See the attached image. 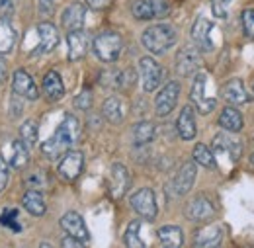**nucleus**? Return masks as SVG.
Returning a JSON list of instances; mask_svg holds the SVG:
<instances>
[{"mask_svg":"<svg viewBox=\"0 0 254 248\" xmlns=\"http://www.w3.org/2000/svg\"><path fill=\"white\" fill-rule=\"evenodd\" d=\"M74 106L78 110H90V106H92V94L88 92V90L80 92L76 96V100H74Z\"/></svg>","mask_w":254,"mask_h":248,"instance_id":"39","label":"nucleus"},{"mask_svg":"<svg viewBox=\"0 0 254 248\" xmlns=\"http://www.w3.org/2000/svg\"><path fill=\"white\" fill-rule=\"evenodd\" d=\"M43 92L47 94V98L51 102H57L64 96V84L59 76L57 70H49L43 78Z\"/></svg>","mask_w":254,"mask_h":248,"instance_id":"26","label":"nucleus"},{"mask_svg":"<svg viewBox=\"0 0 254 248\" xmlns=\"http://www.w3.org/2000/svg\"><path fill=\"white\" fill-rule=\"evenodd\" d=\"M139 229H141V221H131L127 225L126 235H124L127 248H145V243H143V239L139 235Z\"/></svg>","mask_w":254,"mask_h":248,"instance_id":"33","label":"nucleus"},{"mask_svg":"<svg viewBox=\"0 0 254 248\" xmlns=\"http://www.w3.org/2000/svg\"><path fill=\"white\" fill-rule=\"evenodd\" d=\"M139 72H141V82H143V90L145 92H155L162 82V66L155 61L153 57H143L139 61Z\"/></svg>","mask_w":254,"mask_h":248,"instance_id":"5","label":"nucleus"},{"mask_svg":"<svg viewBox=\"0 0 254 248\" xmlns=\"http://www.w3.org/2000/svg\"><path fill=\"white\" fill-rule=\"evenodd\" d=\"M205 86H207V74H205V72H199V74L193 78L191 94H190L191 102L195 104V108H197L199 114H209V112L215 108V104H217L215 98L205 96Z\"/></svg>","mask_w":254,"mask_h":248,"instance_id":"7","label":"nucleus"},{"mask_svg":"<svg viewBox=\"0 0 254 248\" xmlns=\"http://www.w3.org/2000/svg\"><path fill=\"white\" fill-rule=\"evenodd\" d=\"M159 241L162 248H182V245H184L182 229L176 225L162 227V229H159Z\"/></svg>","mask_w":254,"mask_h":248,"instance_id":"27","label":"nucleus"},{"mask_svg":"<svg viewBox=\"0 0 254 248\" xmlns=\"http://www.w3.org/2000/svg\"><path fill=\"white\" fill-rule=\"evenodd\" d=\"M213 215H215V207H213L211 199L205 197V195H195L186 205V219L191 221V223L209 221Z\"/></svg>","mask_w":254,"mask_h":248,"instance_id":"10","label":"nucleus"},{"mask_svg":"<svg viewBox=\"0 0 254 248\" xmlns=\"http://www.w3.org/2000/svg\"><path fill=\"white\" fill-rule=\"evenodd\" d=\"M61 248H84V243L82 241H78V239H74V237H64L63 243H61Z\"/></svg>","mask_w":254,"mask_h":248,"instance_id":"41","label":"nucleus"},{"mask_svg":"<svg viewBox=\"0 0 254 248\" xmlns=\"http://www.w3.org/2000/svg\"><path fill=\"white\" fill-rule=\"evenodd\" d=\"M195 176H197V168L193 162H184L180 166V170L176 172L174 180H172V189L176 195H186L191 189L193 182H195Z\"/></svg>","mask_w":254,"mask_h":248,"instance_id":"16","label":"nucleus"},{"mask_svg":"<svg viewBox=\"0 0 254 248\" xmlns=\"http://www.w3.org/2000/svg\"><path fill=\"white\" fill-rule=\"evenodd\" d=\"M26 184H28L30 189L41 191V189H45V187L49 186V178H47V174H45L43 170H35V172H32V174L26 178Z\"/></svg>","mask_w":254,"mask_h":248,"instance_id":"35","label":"nucleus"},{"mask_svg":"<svg viewBox=\"0 0 254 248\" xmlns=\"http://www.w3.org/2000/svg\"><path fill=\"white\" fill-rule=\"evenodd\" d=\"M114 0H86V4L92 8V10H108L112 6Z\"/></svg>","mask_w":254,"mask_h":248,"instance_id":"42","label":"nucleus"},{"mask_svg":"<svg viewBox=\"0 0 254 248\" xmlns=\"http://www.w3.org/2000/svg\"><path fill=\"white\" fill-rule=\"evenodd\" d=\"M39 248H53L51 245H47V243H43V245H39Z\"/></svg>","mask_w":254,"mask_h":248,"instance_id":"46","label":"nucleus"},{"mask_svg":"<svg viewBox=\"0 0 254 248\" xmlns=\"http://www.w3.org/2000/svg\"><path fill=\"white\" fill-rule=\"evenodd\" d=\"M108 186H110V195L114 199L124 197V193L127 191V186H129V174H127V168L124 164H114L112 166Z\"/></svg>","mask_w":254,"mask_h":248,"instance_id":"19","label":"nucleus"},{"mask_svg":"<svg viewBox=\"0 0 254 248\" xmlns=\"http://www.w3.org/2000/svg\"><path fill=\"white\" fill-rule=\"evenodd\" d=\"M61 227H63V231L68 237H74V239H78L82 243H86L90 239L88 229L84 225V219L80 217L78 213H74V211H68L61 217Z\"/></svg>","mask_w":254,"mask_h":248,"instance_id":"17","label":"nucleus"},{"mask_svg":"<svg viewBox=\"0 0 254 248\" xmlns=\"http://www.w3.org/2000/svg\"><path fill=\"white\" fill-rule=\"evenodd\" d=\"M78 135H80V124H78V120L74 116H66L63 122H61V125L57 127L55 135L49 137L41 145V153L47 156V158L55 160V158H59V156H63L64 153L70 151V147L76 143Z\"/></svg>","mask_w":254,"mask_h":248,"instance_id":"1","label":"nucleus"},{"mask_svg":"<svg viewBox=\"0 0 254 248\" xmlns=\"http://www.w3.org/2000/svg\"><path fill=\"white\" fill-rule=\"evenodd\" d=\"M16 43V31L8 18H0V55L10 53Z\"/></svg>","mask_w":254,"mask_h":248,"instance_id":"30","label":"nucleus"},{"mask_svg":"<svg viewBox=\"0 0 254 248\" xmlns=\"http://www.w3.org/2000/svg\"><path fill=\"white\" fill-rule=\"evenodd\" d=\"M94 53L100 61L104 62H114L120 59L122 51H124V39L120 33L116 31H104L100 35H96L94 43Z\"/></svg>","mask_w":254,"mask_h":248,"instance_id":"3","label":"nucleus"},{"mask_svg":"<svg viewBox=\"0 0 254 248\" xmlns=\"http://www.w3.org/2000/svg\"><path fill=\"white\" fill-rule=\"evenodd\" d=\"M213 24L207 18H197L191 26V39L199 51H211L213 49V39H211Z\"/></svg>","mask_w":254,"mask_h":248,"instance_id":"12","label":"nucleus"},{"mask_svg":"<svg viewBox=\"0 0 254 248\" xmlns=\"http://www.w3.org/2000/svg\"><path fill=\"white\" fill-rule=\"evenodd\" d=\"M201 66V53L197 47H184L176 55V72L180 76H190Z\"/></svg>","mask_w":254,"mask_h":248,"instance_id":"11","label":"nucleus"},{"mask_svg":"<svg viewBox=\"0 0 254 248\" xmlns=\"http://www.w3.org/2000/svg\"><path fill=\"white\" fill-rule=\"evenodd\" d=\"M66 45H68V59L78 61L88 53V35L82 30L70 31L66 35Z\"/></svg>","mask_w":254,"mask_h":248,"instance_id":"21","label":"nucleus"},{"mask_svg":"<svg viewBox=\"0 0 254 248\" xmlns=\"http://www.w3.org/2000/svg\"><path fill=\"white\" fill-rule=\"evenodd\" d=\"M223 229L221 225H209L195 235L193 248H221Z\"/></svg>","mask_w":254,"mask_h":248,"instance_id":"20","label":"nucleus"},{"mask_svg":"<svg viewBox=\"0 0 254 248\" xmlns=\"http://www.w3.org/2000/svg\"><path fill=\"white\" fill-rule=\"evenodd\" d=\"M55 10V0H39V12L43 16H49Z\"/></svg>","mask_w":254,"mask_h":248,"instance_id":"43","label":"nucleus"},{"mask_svg":"<svg viewBox=\"0 0 254 248\" xmlns=\"http://www.w3.org/2000/svg\"><path fill=\"white\" fill-rule=\"evenodd\" d=\"M251 162H253V166H254V153H253V156H251Z\"/></svg>","mask_w":254,"mask_h":248,"instance_id":"47","label":"nucleus"},{"mask_svg":"<svg viewBox=\"0 0 254 248\" xmlns=\"http://www.w3.org/2000/svg\"><path fill=\"white\" fill-rule=\"evenodd\" d=\"M37 33H39V43H41V51L43 53H49L59 45V31L53 24L41 22L37 26Z\"/></svg>","mask_w":254,"mask_h":248,"instance_id":"24","label":"nucleus"},{"mask_svg":"<svg viewBox=\"0 0 254 248\" xmlns=\"http://www.w3.org/2000/svg\"><path fill=\"white\" fill-rule=\"evenodd\" d=\"M221 94L229 104H245V102H249V94H247V88H245L241 78H231L229 82H225L221 88Z\"/></svg>","mask_w":254,"mask_h":248,"instance_id":"23","label":"nucleus"},{"mask_svg":"<svg viewBox=\"0 0 254 248\" xmlns=\"http://www.w3.org/2000/svg\"><path fill=\"white\" fill-rule=\"evenodd\" d=\"M178 96H180V84L174 82V80L168 82V84L157 94V98H155V112H157V116H160V118L168 116V114L176 108Z\"/></svg>","mask_w":254,"mask_h":248,"instance_id":"9","label":"nucleus"},{"mask_svg":"<svg viewBox=\"0 0 254 248\" xmlns=\"http://www.w3.org/2000/svg\"><path fill=\"white\" fill-rule=\"evenodd\" d=\"M0 223L4 225V227H8V229H12V231H22V225L18 223V211L16 209H6L2 215H0Z\"/></svg>","mask_w":254,"mask_h":248,"instance_id":"36","label":"nucleus"},{"mask_svg":"<svg viewBox=\"0 0 254 248\" xmlns=\"http://www.w3.org/2000/svg\"><path fill=\"white\" fill-rule=\"evenodd\" d=\"M168 4L164 0H133L131 14L135 20H155L168 14Z\"/></svg>","mask_w":254,"mask_h":248,"instance_id":"4","label":"nucleus"},{"mask_svg":"<svg viewBox=\"0 0 254 248\" xmlns=\"http://www.w3.org/2000/svg\"><path fill=\"white\" fill-rule=\"evenodd\" d=\"M84 22H86V8H84V4L72 2L70 6L64 8L63 16H61V24H63V28L68 33L70 31L82 30L84 28Z\"/></svg>","mask_w":254,"mask_h":248,"instance_id":"15","label":"nucleus"},{"mask_svg":"<svg viewBox=\"0 0 254 248\" xmlns=\"http://www.w3.org/2000/svg\"><path fill=\"white\" fill-rule=\"evenodd\" d=\"M241 20H243L245 33L254 39V8H247V10L243 12V18H241Z\"/></svg>","mask_w":254,"mask_h":248,"instance_id":"38","label":"nucleus"},{"mask_svg":"<svg viewBox=\"0 0 254 248\" xmlns=\"http://www.w3.org/2000/svg\"><path fill=\"white\" fill-rule=\"evenodd\" d=\"M213 155L215 156H225L231 164H235L241 156V143L237 139H231L229 135H215L213 137Z\"/></svg>","mask_w":254,"mask_h":248,"instance_id":"14","label":"nucleus"},{"mask_svg":"<svg viewBox=\"0 0 254 248\" xmlns=\"http://www.w3.org/2000/svg\"><path fill=\"white\" fill-rule=\"evenodd\" d=\"M82 168H84V155L80 151H68L61 158L57 172L64 182H74L80 176Z\"/></svg>","mask_w":254,"mask_h":248,"instance_id":"8","label":"nucleus"},{"mask_svg":"<svg viewBox=\"0 0 254 248\" xmlns=\"http://www.w3.org/2000/svg\"><path fill=\"white\" fill-rule=\"evenodd\" d=\"M22 205H24V209H26L30 215H33V217H41V215H45V211H47V205H45V199H43L41 191H35V189H28V191L24 193Z\"/></svg>","mask_w":254,"mask_h":248,"instance_id":"25","label":"nucleus"},{"mask_svg":"<svg viewBox=\"0 0 254 248\" xmlns=\"http://www.w3.org/2000/svg\"><path fill=\"white\" fill-rule=\"evenodd\" d=\"M141 43H143V47L149 53L162 55V53H166L176 43V31H174L172 26H168V24L151 26V28H147V30L143 31Z\"/></svg>","mask_w":254,"mask_h":248,"instance_id":"2","label":"nucleus"},{"mask_svg":"<svg viewBox=\"0 0 254 248\" xmlns=\"http://www.w3.org/2000/svg\"><path fill=\"white\" fill-rule=\"evenodd\" d=\"M193 162H197L199 166H205V168H213L215 166V155H213V151L207 147V145H203V143H197L195 147H193Z\"/></svg>","mask_w":254,"mask_h":248,"instance_id":"32","label":"nucleus"},{"mask_svg":"<svg viewBox=\"0 0 254 248\" xmlns=\"http://www.w3.org/2000/svg\"><path fill=\"white\" fill-rule=\"evenodd\" d=\"M4 160H6L10 166L18 168V170H22V168L28 166L30 155H28V147L22 143V139H20V141L14 139V141H10L8 147H4Z\"/></svg>","mask_w":254,"mask_h":248,"instance_id":"18","label":"nucleus"},{"mask_svg":"<svg viewBox=\"0 0 254 248\" xmlns=\"http://www.w3.org/2000/svg\"><path fill=\"white\" fill-rule=\"evenodd\" d=\"M37 133H39V129H37V124L33 120H28V122L22 124V127H20V137H22V143L28 149L37 143Z\"/></svg>","mask_w":254,"mask_h":248,"instance_id":"34","label":"nucleus"},{"mask_svg":"<svg viewBox=\"0 0 254 248\" xmlns=\"http://www.w3.org/2000/svg\"><path fill=\"white\" fill-rule=\"evenodd\" d=\"M8 184V168H6V160H0V191Z\"/></svg>","mask_w":254,"mask_h":248,"instance_id":"44","label":"nucleus"},{"mask_svg":"<svg viewBox=\"0 0 254 248\" xmlns=\"http://www.w3.org/2000/svg\"><path fill=\"white\" fill-rule=\"evenodd\" d=\"M131 207L147 221H153L157 217V199L155 191L151 187H141L131 195Z\"/></svg>","mask_w":254,"mask_h":248,"instance_id":"6","label":"nucleus"},{"mask_svg":"<svg viewBox=\"0 0 254 248\" xmlns=\"http://www.w3.org/2000/svg\"><path fill=\"white\" fill-rule=\"evenodd\" d=\"M102 114L104 118L110 122V124H122L124 118H126V106L120 98L112 96L104 102V108H102Z\"/></svg>","mask_w":254,"mask_h":248,"instance_id":"28","label":"nucleus"},{"mask_svg":"<svg viewBox=\"0 0 254 248\" xmlns=\"http://www.w3.org/2000/svg\"><path fill=\"white\" fill-rule=\"evenodd\" d=\"M12 90L16 96L20 98H26V100H37L39 98V90L33 82V78L24 70V68H18L12 76Z\"/></svg>","mask_w":254,"mask_h":248,"instance_id":"13","label":"nucleus"},{"mask_svg":"<svg viewBox=\"0 0 254 248\" xmlns=\"http://www.w3.org/2000/svg\"><path fill=\"white\" fill-rule=\"evenodd\" d=\"M16 8V0H0V18H8Z\"/></svg>","mask_w":254,"mask_h":248,"instance_id":"40","label":"nucleus"},{"mask_svg":"<svg viewBox=\"0 0 254 248\" xmlns=\"http://www.w3.org/2000/svg\"><path fill=\"white\" fill-rule=\"evenodd\" d=\"M176 129H178V135L184 139V141H191L197 133V127H195V114L190 106H184L180 116H178V122H176Z\"/></svg>","mask_w":254,"mask_h":248,"instance_id":"22","label":"nucleus"},{"mask_svg":"<svg viewBox=\"0 0 254 248\" xmlns=\"http://www.w3.org/2000/svg\"><path fill=\"white\" fill-rule=\"evenodd\" d=\"M6 78H8V61L0 55V86L6 82Z\"/></svg>","mask_w":254,"mask_h":248,"instance_id":"45","label":"nucleus"},{"mask_svg":"<svg viewBox=\"0 0 254 248\" xmlns=\"http://www.w3.org/2000/svg\"><path fill=\"white\" fill-rule=\"evenodd\" d=\"M233 6V0H211V12L215 18H227L229 8Z\"/></svg>","mask_w":254,"mask_h":248,"instance_id":"37","label":"nucleus"},{"mask_svg":"<svg viewBox=\"0 0 254 248\" xmlns=\"http://www.w3.org/2000/svg\"><path fill=\"white\" fill-rule=\"evenodd\" d=\"M219 125H221L225 131H229V133H239L243 129L245 122H243V116H241L239 110L227 106L221 112V116H219Z\"/></svg>","mask_w":254,"mask_h":248,"instance_id":"29","label":"nucleus"},{"mask_svg":"<svg viewBox=\"0 0 254 248\" xmlns=\"http://www.w3.org/2000/svg\"><path fill=\"white\" fill-rule=\"evenodd\" d=\"M157 135V127L151 122H139V124L133 127V139L137 145H147L155 139Z\"/></svg>","mask_w":254,"mask_h":248,"instance_id":"31","label":"nucleus"}]
</instances>
